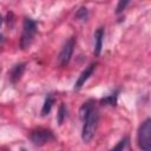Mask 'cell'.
Segmentation results:
<instances>
[{"label":"cell","mask_w":151,"mask_h":151,"mask_svg":"<svg viewBox=\"0 0 151 151\" xmlns=\"http://www.w3.org/2000/svg\"><path fill=\"white\" fill-rule=\"evenodd\" d=\"M83 122H84V125H83V131H81V138L85 143H87L93 138V136L96 133V130L98 127V122H99L98 111L96 109L92 110L85 117V119Z\"/></svg>","instance_id":"1"},{"label":"cell","mask_w":151,"mask_h":151,"mask_svg":"<svg viewBox=\"0 0 151 151\" xmlns=\"http://www.w3.org/2000/svg\"><path fill=\"white\" fill-rule=\"evenodd\" d=\"M35 33H37V22L29 18H25L22 25V33L20 38V47L22 50H26L31 46L35 37Z\"/></svg>","instance_id":"2"},{"label":"cell","mask_w":151,"mask_h":151,"mask_svg":"<svg viewBox=\"0 0 151 151\" xmlns=\"http://www.w3.org/2000/svg\"><path fill=\"white\" fill-rule=\"evenodd\" d=\"M138 146L142 151H151V119L146 118L138 129Z\"/></svg>","instance_id":"3"},{"label":"cell","mask_w":151,"mask_h":151,"mask_svg":"<svg viewBox=\"0 0 151 151\" xmlns=\"http://www.w3.org/2000/svg\"><path fill=\"white\" fill-rule=\"evenodd\" d=\"M29 138H31V140H32V143L34 145L40 146V145L46 144L50 140H53L54 139V134H53V132L51 130L39 127V129H35V130H33L31 132Z\"/></svg>","instance_id":"4"},{"label":"cell","mask_w":151,"mask_h":151,"mask_svg":"<svg viewBox=\"0 0 151 151\" xmlns=\"http://www.w3.org/2000/svg\"><path fill=\"white\" fill-rule=\"evenodd\" d=\"M74 45H76V39L72 37L68 40H66V42L64 44V46L61 47V51L59 53L58 60L59 64L61 66H65L68 64V61L71 60V57L73 54V50H74Z\"/></svg>","instance_id":"5"},{"label":"cell","mask_w":151,"mask_h":151,"mask_svg":"<svg viewBox=\"0 0 151 151\" xmlns=\"http://www.w3.org/2000/svg\"><path fill=\"white\" fill-rule=\"evenodd\" d=\"M96 63H92V64H90L83 72H81V74L78 77V79H77V81H76V84H74V88L76 90H78V88H80L84 84H85V81L90 78V76L93 73V71H94V68H96Z\"/></svg>","instance_id":"6"},{"label":"cell","mask_w":151,"mask_h":151,"mask_svg":"<svg viewBox=\"0 0 151 151\" xmlns=\"http://www.w3.org/2000/svg\"><path fill=\"white\" fill-rule=\"evenodd\" d=\"M25 67H26V65L24 63H20V64H15L11 68V71H9V78H11V81L12 83H17L21 78V76H22V73L25 71Z\"/></svg>","instance_id":"7"},{"label":"cell","mask_w":151,"mask_h":151,"mask_svg":"<svg viewBox=\"0 0 151 151\" xmlns=\"http://www.w3.org/2000/svg\"><path fill=\"white\" fill-rule=\"evenodd\" d=\"M103 39H104V28L99 27L94 33V54L99 55L103 47Z\"/></svg>","instance_id":"8"},{"label":"cell","mask_w":151,"mask_h":151,"mask_svg":"<svg viewBox=\"0 0 151 151\" xmlns=\"http://www.w3.org/2000/svg\"><path fill=\"white\" fill-rule=\"evenodd\" d=\"M94 109H96V107H94V100H93V99H90V100H87L86 103H84V104L80 106V109H79V117H80V119L84 120L85 117H86L92 110H94Z\"/></svg>","instance_id":"9"},{"label":"cell","mask_w":151,"mask_h":151,"mask_svg":"<svg viewBox=\"0 0 151 151\" xmlns=\"http://www.w3.org/2000/svg\"><path fill=\"white\" fill-rule=\"evenodd\" d=\"M54 103V96L53 93H50L47 94V97L45 98V101H44V105H42V109H41V116H46L50 113L51 109H52V105Z\"/></svg>","instance_id":"10"},{"label":"cell","mask_w":151,"mask_h":151,"mask_svg":"<svg viewBox=\"0 0 151 151\" xmlns=\"http://www.w3.org/2000/svg\"><path fill=\"white\" fill-rule=\"evenodd\" d=\"M100 103L103 105H109V106H116L117 105V92L112 93V94H109L106 97H104Z\"/></svg>","instance_id":"11"},{"label":"cell","mask_w":151,"mask_h":151,"mask_svg":"<svg viewBox=\"0 0 151 151\" xmlns=\"http://www.w3.org/2000/svg\"><path fill=\"white\" fill-rule=\"evenodd\" d=\"M66 114H67V109H66L65 104H64V103H61V104H60V106H59V109H58V113H57V119H58L59 125H61V124H63L64 119L66 118Z\"/></svg>","instance_id":"12"},{"label":"cell","mask_w":151,"mask_h":151,"mask_svg":"<svg viewBox=\"0 0 151 151\" xmlns=\"http://www.w3.org/2000/svg\"><path fill=\"white\" fill-rule=\"evenodd\" d=\"M127 143H129V138L125 137V138H123L122 140H119L118 144H117L113 149H111L110 151H124V149H125V146L127 145Z\"/></svg>","instance_id":"13"},{"label":"cell","mask_w":151,"mask_h":151,"mask_svg":"<svg viewBox=\"0 0 151 151\" xmlns=\"http://www.w3.org/2000/svg\"><path fill=\"white\" fill-rule=\"evenodd\" d=\"M88 15V12H87V8L86 7H80L77 13H76V18L77 19H80V20H85Z\"/></svg>","instance_id":"14"},{"label":"cell","mask_w":151,"mask_h":151,"mask_svg":"<svg viewBox=\"0 0 151 151\" xmlns=\"http://www.w3.org/2000/svg\"><path fill=\"white\" fill-rule=\"evenodd\" d=\"M129 4V1L127 0H124V1H119L118 2V6H117V8H116V13L117 14H119L124 8H125V6Z\"/></svg>","instance_id":"15"},{"label":"cell","mask_w":151,"mask_h":151,"mask_svg":"<svg viewBox=\"0 0 151 151\" xmlns=\"http://www.w3.org/2000/svg\"><path fill=\"white\" fill-rule=\"evenodd\" d=\"M1 25H2V17L0 15V28H1ZM0 39H1V34H0Z\"/></svg>","instance_id":"16"},{"label":"cell","mask_w":151,"mask_h":151,"mask_svg":"<svg viewBox=\"0 0 151 151\" xmlns=\"http://www.w3.org/2000/svg\"><path fill=\"white\" fill-rule=\"evenodd\" d=\"M21 151H26V150H24V149H22V150H21Z\"/></svg>","instance_id":"17"}]
</instances>
